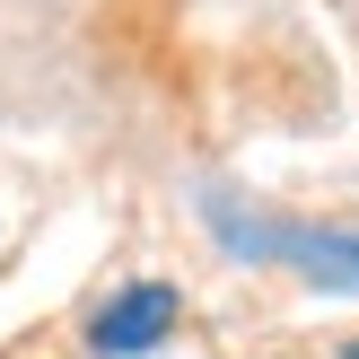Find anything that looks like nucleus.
Returning a JSON list of instances; mask_svg holds the SVG:
<instances>
[{
    "label": "nucleus",
    "instance_id": "obj_1",
    "mask_svg": "<svg viewBox=\"0 0 359 359\" xmlns=\"http://www.w3.org/2000/svg\"><path fill=\"white\" fill-rule=\"evenodd\" d=\"M210 228H219L228 255H255V263H290V272L325 280V290H351L359 298V237L351 228H307V219H245L228 193H202Z\"/></svg>",
    "mask_w": 359,
    "mask_h": 359
},
{
    "label": "nucleus",
    "instance_id": "obj_2",
    "mask_svg": "<svg viewBox=\"0 0 359 359\" xmlns=\"http://www.w3.org/2000/svg\"><path fill=\"white\" fill-rule=\"evenodd\" d=\"M167 333H175V290H167V280H132V290L97 316V333H88V342H97L105 359H140V351L167 342Z\"/></svg>",
    "mask_w": 359,
    "mask_h": 359
},
{
    "label": "nucleus",
    "instance_id": "obj_3",
    "mask_svg": "<svg viewBox=\"0 0 359 359\" xmlns=\"http://www.w3.org/2000/svg\"><path fill=\"white\" fill-rule=\"evenodd\" d=\"M342 359H359V342H351V351H342Z\"/></svg>",
    "mask_w": 359,
    "mask_h": 359
}]
</instances>
